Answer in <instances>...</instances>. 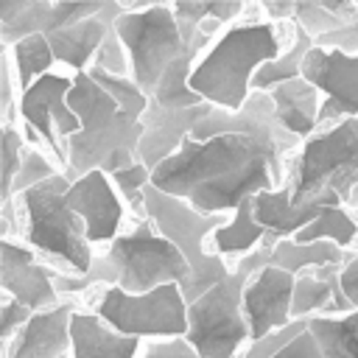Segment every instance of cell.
Segmentation results:
<instances>
[{
	"label": "cell",
	"instance_id": "6da1fadb",
	"mask_svg": "<svg viewBox=\"0 0 358 358\" xmlns=\"http://www.w3.org/2000/svg\"><path fill=\"white\" fill-rule=\"evenodd\" d=\"M302 140L277 120L268 92H252L238 112L213 106L179 151L151 171V185L185 199L201 215L235 213L246 199L288 182V151Z\"/></svg>",
	"mask_w": 358,
	"mask_h": 358
},
{
	"label": "cell",
	"instance_id": "7a4b0ae2",
	"mask_svg": "<svg viewBox=\"0 0 358 358\" xmlns=\"http://www.w3.org/2000/svg\"><path fill=\"white\" fill-rule=\"evenodd\" d=\"M148 101L131 78L109 76L98 67L73 76L67 106L78 115L81 131L62 140L67 154L64 176L70 185L90 171L115 176L137 162Z\"/></svg>",
	"mask_w": 358,
	"mask_h": 358
},
{
	"label": "cell",
	"instance_id": "3957f363",
	"mask_svg": "<svg viewBox=\"0 0 358 358\" xmlns=\"http://www.w3.org/2000/svg\"><path fill=\"white\" fill-rule=\"evenodd\" d=\"M280 56L282 45L271 22H235L196 62L190 90L218 109L238 112L252 95L255 73Z\"/></svg>",
	"mask_w": 358,
	"mask_h": 358
},
{
	"label": "cell",
	"instance_id": "277c9868",
	"mask_svg": "<svg viewBox=\"0 0 358 358\" xmlns=\"http://www.w3.org/2000/svg\"><path fill=\"white\" fill-rule=\"evenodd\" d=\"M294 204L358 207V117L316 131L288 162Z\"/></svg>",
	"mask_w": 358,
	"mask_h": 358
},
{
	"label": "cell",
	"instance_id": "5b68a950",
	"mask_svg": "<svg viewBox=\"0 0 358 358\" xmlns=\"http://www.w3.org/2000/svg\"><path fill=\"white\" fill-rule=\"evenodd\" d=\"M271 246H260L257 252L238 260V266L215 282L207 294L187 305V341L196 347L201 358H238L249 344L252 333L243 313V294L249 280L268 266Z\"/></svg>",
	"mask_w": 358,
	"mask_h": 358
},
{
	"label": "cell",
	"instance_id": "8992f818",
	"mask_svg": "<svg viewBox=\"0 0 358 358\" xmlns=\"http://www.w3.org/2000/svg\"><path fill=\"white\" fill-rule=\"evenodd\" d=\"M70 187V179L64 173H56L53 179H45L42 185L25 190L17 196L20 218H25V241L42 255H53L67 263L70 274H90L95 263L92 243L87 241L84 221L67 207L64 193Z\"/></svg>",
	"mask_w": 358,
	"mask_h": 358
},
{
	"label": "cell",
	"instance_id": "52a82bcc",
	"mask_svg": "<svg viewBox=\"0 0 358 358\" xmlns=\"http://www.w3.org/2000/svg\"><path fill=\"white\" fill-rule=\"evenodd\" d=\"M143 196H145V213H148V221L154 224V229L162 238H168L185 255V260L190 266V282L182 288V294L190 305L232 271V268H227L221 255H215L213 249L204 246V241L213 238V232L229 221L224 215H201L185 199L168 196V193L157 190L154 185H148Z\"/></svg>",
	"mask_w": 358,
	"mask_h": 358
},
{
	"label": "cell",
	"instance_id": "ba28073f",
	"mask_svg": "<svg viewBox=\"0 0 358 358\" xmlns=\"http://www.w3.org/2000/svg\"><path fill=\"white\" fill-rule=\"evenodd\" d=\"M115 31L129 56V78L151 98L165 70L179 62L190 45L185 42L173 3H151L143 11H126L115 20Z\"/></svg>",
	"mask_w": 358,
	"mask_h": 358
},
{
	"label": "cell",
	"instance_id": "9c48e42d",
	"mask_svg": "<svg viewBox=\"0 0 358 358\" xmlns=\"http://www.w3.org/2000/svg\"><path fill=\"white\" fill-rule=\"evenodd\" d=\"M103 257L115 271V285L131 296L171 282L182 288L190 282V266L185 255L168 238H162L148 218L137 221L131 232L112 241Z\"/></svg>",
	"mask_w": 358,
	"mask_h": 358
},
{
	"label": "cell",
	"instance_id": "30bf717a",
	"mask_svg": "<svg viewBox=\"0 0 358 358\" xmlns=\"http://www.w3.org/2000/svg\"><path fill=\"white\" fill-rule=\"evenodd\" d=\"M92 313L103 319L115 333L131 338H185L190 330L187 299L176 282L159 285L140 296H131L117 285L101 288Z\"/></svg>",
	"mask_w": 358,
	"mask_h": 358
},
{
	"label": "cell",
	"instance_id": "8fae6325",
	"mask_svg": "<svg viewBox=\"0 0 358 358\" xmlns=\"http://www.w3.org/2000/svg\"><path fill=\"white\" fill-rule=\"evenodd\" d=\"M70 90H73V76L48 73L39 81H34V87L22 92L17 103V115L22 117L25 126H31L42 137L45 148L53 154L62 171L67 168V154L62 148V140L81 131L78 115L67 106Z\"/></svg>",
	"mask_w": 358,
	"mask_h": 358
},
{
	"label": "cell",
	"instance_id": "7c38bea8",
	"mask_svg": "<svg viewBox=\"0 0 358 358\" xmlns=\"http://www.w3.org/2000/svg\"><path fill=\"white\" fill-rule=\"evenodd\" d=\"M302 78L324 95L316 131L330 129L347 117H358V56L313 48L305 56Z\"/></svg>",
	"mask_w": 358,
	"mask_h": 358
},
{
	"label": "cell",
	"instance_id": "4fadbf2b",
	"mask_svg": "<svg viewBox=\"0 0 358 358\" xmlns=\"http://www.w3.org/2000/svg\"><path fill=\"white\" fill-rule=\"evenodd\" d=\"M106 0H92V3H48V0H0V42L3 48H11L14 42L25 36H48L53 31L78 25L95 14Z\"/></svg>",
	"mask_w": 358,
	"mask_h": 358
},
{
	"label": "cell",
	"instance_id": "5bb4252c",
	"mask_svg": "<svg viewBox=\"0 0 358 358\" xmlns=\"http://www.w3.org/2000/svg\"><path fill=\"white\" fill-rule=\"evenodd\" d=\"M59 268H50L36 260L31 246L14 243L11 238L0 241V285L8 296L31 308L34 313L56 308L59 291L53 285V274Z\"/></svg>",
	"mask_w": 358,
	"mask_h": 358
},
{
	"label": "cell",
	"instance_id": "9a60e30c",
	"mask_svg": "<svg viewBox=\"0 0 358 358\" xmlns=\"http://www.w3.org/2000/svg\"><path fill=\"white\" fill-rule=\"evenodd\" d=\"M67 207L84 221L90 243H112L120 238L123 199L103 171H90L64 193Z\"/></svg>",
	"mask_w": 358,
	"mask_h": 358
},
{
	"label": "cell",
	"instance_id": "2e32d148",
	"mask_svg": "<svg viewBox=\"0 0 358 358\" xmlns=\"http://www.w3.org/2000/svg\"><path fill=\"white\" fill-rule=\"evenodd\" d=\"M294 285H296V277L277 266H263L249 280L243 294V313H246L252 341H260L294 324L291 319Z\"/></svg>",
	"mask_w": 358,
	"mask_h": 358
},
{
	"label": "cell",
	"instance_id": "e0dca14e",
	"mask_svg": "<svg viewBox=\"0 0 358 358\" xmlns=\"http://www.w3.org/2000/svg\"><path fill=\"white\" fill-rule=\"evenodd\" d=\"M73 302L39 310L6 347V358H73Z\"/></svg>",
	"mask_w": 358,
	"mask_h": 358
},
{
	"label": "cell",
	"instance_id": "ac0fdd59",
	"mask_svg": "<svg viewBox=\"0 0 358 358\" xmlns=\"http://www.w3.org/2000/svg\"><path fill=\"white\" fill-rule=\"evenodd\" d=\"M120 14H123V3L106 0L101 14L78 22V25H70V28L48 34V42H50L56 64H67L73 70V76L76 73H87L92 67L98 50L103 48L106 34L112 31V25H115V20Z\"/></svg>",
	"mask_w": 358,
	"mask_h": 358
},
{
	"label": "cell",
	"instance_id": "d6986e66",
	"mask_svg": "<svg viewBox=\"0 0 358 358\" xmlns=\"http://www.w3.org/2000/svg\"><path fill=\"white\" fill-rule=\"evenodd\" d=\"M327 204H294L291 201V185L285 182L280 190H266L255 196V218L266 232L277 241L299 235L310 221L319 218V213Z\"/></svg>",
	"mask_w": 358,
	"mask_h": 358
},
{
	"label": "cell",
	"instance_id": "ffe728a7",
	"mask_svg": "<svg viewBox=\"0 0 358 358\" xmlns=\"http://www.w3.org/2000/svg\"><path fill=\"white\" fill-rule=\"evenodd\" d=\"M268 95L274 101L277 120L285 131H291L299 140H308V134L316 131V120H319V109H322V101H319L322 92L310 81H305L299 76V78L277 84L274 90H268Z\"/></svg>",
	"mask_w": 358,
	"mask_h": 358
},
{
	"label": "cell",
	"instance_id": "44dd1931",
	"mask_svg": "<svg viewBox=\"0 0 358 358\" xmlns=\"http://www.w3.org/2000/svg\"><path fill=\"white\" fill-rule=\"evenodd\" d=\"M140 338L115 333L95 313H76L73 319V358H137Z\"/></svg>",
	"mask_w": 358,
	"mask_h": 358
},
{
	"label": "cell",
	"instance_id": "7402d4cb",
	"mask_svg": "<svg viewBox=\"0 0 358 358\" xmlns=\"http://www.w3.org/2000/svg\"><path fill=\"white\" fill-rule=\"evenodd\" d=\"M268 232L266 227L257 224L255 218V199H246L229 218V224L218 227L210 238V246L215 255L227 257V255H252L257 252L260 246H268ZM274 249V246H271Z\"/></svg>",
	"mask_w": 358,
	"mask_h": 358
},
{
	"label": "cell",
	"instance_id": "603a6c76",
	"mask_svg": "<svg viewBox=\"0 0 358 358\" xmlns=\"http://www.w3.org/2000/svg\"><path fill=\"white\" fill-rule=\"evenodd\" d=\"M350 260V255L330 241H313V243H299L294 238L280 241L271 249V260L268 266H277L288 274H302L308 268H322V266H344Z\"/></svg>",
	"mask_w": 358,
	"mask_h": 358
},
{
	"label": "cell",
	"instance_id": "cb8c5ba5",
	"mask_svg": "<svg viewBox=\"0 0 358 358\" xmlns=\"http://www.w3.org/2000/svg\"><path fill=\"white\" fill-rule=\"evenodd\" d=\"M291 28H294V45H291L288 50H282V56H280V59L266 62V64L255 73L252 92H268V90H274L277 84H282V81H291V78H299V76H302L305 56H308L316 45H313V36H310L302 25L291 22Z\"/></svg>",
	"mask_w": 358,
	"mask_h": 358
},
{
	"label": "cell",
	"instance_id": "d4e9b609",
	"mask_svg": "<svg viewBox=\"0 0 358 358\" xmlns=\"http://www.w3.org/2000/svg\"><path fill=\"white\" fill-rule=\"evenodd\" d=\"M308 330L324 358H358V310L347 316H313Z\"/></svg>",
	"mask_w": 358,
	"mask_h": 358
},
{
	"label": "cell",
	"instance_id": "484cf974",
	"mask_svg": "<svg viewBox=\"0 0 358 358\" xmlns=\"http://www.w3.org/2000/svg\"><path fill=\"white\" fill-rule=\"evenodd\" d=\"M8 56H11V64H14V76H17V90L20 95L28 92L34 87V81H39L42 76L50 73V67L56 64L53 59V50H50V42L48 36L36 34V36H25L20 42H14L8 48Z\"/></svg>",
	"mask_w": 358,
	"mask_h": 358
},
{
	"label": "cell",
	"instance_id": "4316f807",
	"mask_svg": "<svg viewBox=\"0 0 358 358\" xmlns=\"http://www.w3.org/2000/svg\"><path fill=\"white\" fill-rule=\"evenodd\" d=\"M173 11H176V22H179L182 36L190 45L196 39L201 22H207V20L232 22L238 14H243V3H238V0H204V3L179 0V3H173Z\"/></svg>",
	"mask_w": 358,
	"mask_h": 358
},
{
	"label": "cell",
	"instance_id": "83f0119b",
	"mask_svg": "<svg viewBox=\"0 0 358 358\" xmlns=\"http://www.w3.org/2000/svg\"><path fill=\"white\" fill-rule=\"evenodd\" d=\"M355 238H358V224L341 204H327L316 221H310L299 235H294V241H299V243L330 241V243H338L341 249L350 246Z\"/></svg>",
	"mask_w": 358,
	"mask_h": 358
},
{
	"label": "cell",
	"instance_id": "f1b7e54d",
	"mask_svg": "<svg viewBox=\"0 0 358 358\" xmlns=\"http://www.w3.org/2000/svg\"><path fill=\"white\" fill-rule=\"evenodd\" d=\"M112 179V185H115V190L120 193V199L123 201H129V207H131V213L137 215V221H143V218H148V213H145V187L151 185V168H145L140 159L131 165V168H126V171H117L115 176H109Z\"/></svg>",
	"mask_w": 358,
	"mask_h": 358
},
{
	"label": "cell",
	"instance_id": "f546056e",
	"mask_svg": "<svg viewBox=\"0 0 358 358\" xmlns=\"http://www.w3.org/2000/svg\"><path fill=\"white\" fill-rule=\"evenodd\" d=\"M56 173H64L59 168L56 159H48V154L42 148H34L25 143V151H22V165H20V173L14 179V196H22L25 190L42 185L45 179H53Z\"/></svg>",
	"mask_w": 358,
	"mask_h": 358
},
{
	"label": "cell",
	"instance_id": "4dcf8cb0",
	"mask_svg": "<svg viewBox=\"0 0 358 358\" xmlns=\"http://www.w3.org/2000/svg\"><path fill=\"white\" fill-rule=\"evenodd\" d=\"M22 151H25V137L3 123V173H0V193H3V207L14 204V179L22 165Z\"/></svg>",
	"mask_w": 358,
	"mask_h": 358
},
{
	"label": "cell",
	"instance_id": "1f68e13d",
	"mask_svg": "<svg viewBox=\"0 0 358 358\" xmlns=\"http://www.w3.org/2000/svg\"><path fill=\"white\" fill-rule=\"evenodd\" d=\"M34 316L31 308H25L22 302H17L14 296L3 294V305H0V336L3 341H14V336L28 324V319Z\"/></svg>",
	"mask_w": 358,
	"mask_h": 358
},
{
	"label": "cell",
	"instance_id": "d6a6232c",
	"mask_svg": "<svg viewBox=\"0 0 358 358\" xmlns=\"http://www.w3.org/2000/svg\"><path fill=\"white\" fill-rule=\"evenodd\" d=\"M313 45L322 50H341L347 56H358V20H350L344 25H338L336 31L313 39Z\"/></svg>",
	"mask_w": 358,
	"mask_h": 358
},
{
	"label": "cell",
	"instance_id": "836d02e7",
	"mask_svg": "<svg viewBox=\"0 0 358 358\" xmlns=\"http://www.w3.org/2000/svg\"><path fill=\"white\" fill-rule=\"evenodd\" d=\"M143 358H201L187 338H162L143 347Z\"/></svg>",
	"mask_w": 358,
	"mask_h": 358
},
{
	"label": "cell",
	"instance_id": "e575fe53",
	"mask_svg": "<svg viewBox=\"0 0 358 358\" xmlns=\"http://www.w3.org/2000/svg\"><path fill=\"white\" fill-rule=\"evenodd\" d=\"M274 358H324V355H322V350H319L313 333L305 327V330H302L291 344H285Z\"/></svg>",
	"mask_w": 358,
	"mask_h": 358
},
{
	"label": "cell",
	"instance_id": "d590c367",
	"mask_svg": "<svg viewBox=\"0 0 358 358\" xmlns=\"http://www.w3.org/2000/svg\"><path fill=\"white\" fill-rule=\"evenodd\" d=\"M341 291L350 299L352 310H358V255H352L344 266H341Z\"/></svg>",
	"mask_w": 358,
	"mask_h": 358
}]
</instances>
